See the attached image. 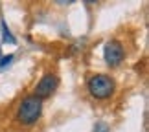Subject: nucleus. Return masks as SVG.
I'll return each mask as SVG.
<instances>
[{"instance_id": "1", "label": "nucleus", "mask_w": 149, "mask_h": 132, "mask_svg": "<svg viewBox=\"0 0 149 132\" xmlns=\"http://www.w3.org/2000/svg\"><path fill=\"white\" fill-rule=\"evenodd\" d=\"M42 114V101L35 95H28L22 99V103L19 105V110H17V117L22 125L26 127H31L39 121Z\"/></svg>"}, {"instance_id": "2", "label": "nucleus", "mask_w": 149, "mask_h": 132, "mask_svg": "<svg viewBox=\"0 0 149 132\" xmlns=\"http://www.w3.org/2000/svg\"><path fill=\"white\" fill-rule=\"evenodd\" d=\"M114 79L105 75V73H98V75H92L88 81V92L90 95H94L96 99H107L114 94Z\"/></svg>"}, {"instance_id": "3", "label": "nucleus", "mask_w": 149, "mask_h": 132, "mask_svg": "<svg viewBox=\"0 0 149 132\" xmlns=\"http://www.w3.org/2000/svg\"><path fill=\"white\" fill-rule=\"evenodd\" d=\"M123 46L118 41H109L103 48V57H105V62L109 66H118L123 61Z\"/></svg>"}, {"instance_id": "4", "label": "nucleus", "mask_w": 149, "mask_h": 132, "mask_svg": "<svg viewBox=\"0 0 149 132\" xmlns=\"http://www.w3.org/2000/svg\"><path fill=\"white\" fill-rule=\"evenodd\" d=\"M57 84H59V81H57V77L54 75V73H46V75L39 81V84L35 86V97H39L41 101L44 99V97H50L55 92Z\"/></svg>"}, {"instance_id": "5", "label": "nucleus", "mask_w": 149, "mask_h": 132, "mask_svg": "<svg viewBox=\"0 0 149 132\" xmlns=\"http://www.w3.org/2000/svg\"><path fill=\"white\" fill-rule=\"evenodd\" d=\"M2 31H4V42H11V44H13V42H15V39L11 37V33H9L8 28H6L4 22H2Z\"/></svg>"}, {"instance_id": "6", "label": "nucleus", "mask_w": 149, "mask_h": 132, "mask_svg": "<svg viewBox=\"0 0 149 132\" xmlns=\"http://www.w3.org/2000/svg\"><path fill=\"white\" fill-rule=\"evenodd\" d=\"M94 132H111V130H109V127H107V125L105 123H96V127H94Z\"/></svg>"}, {"instance_id": "7", "label": "nucleus", "mask_w": 149, "mask_h": 132, "mask_svg": "<svg viewBox=\"0 0 149 132\" xmlns=\"http://www.w3.org/2000/svg\"><path fill=\"white\" fill-rule=\"evenodd\" d=\"M11 59H13V55H8V57H4V59L0 61V68H4L6 64H9V62H11Z\"/></svg>"}]
</instances>
